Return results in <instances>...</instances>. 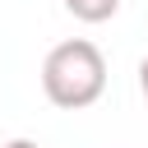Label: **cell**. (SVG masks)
Returning <instances> with one entry per match:
<instances>
[{
	"label": "cell",
	"mask_w": 148,
	"mask_h": 148,
	"mask_svg": "<svg viewBox=\"0 0 148 148\" xmlns=\"http://www.w3.org/2000/svg\"><path fill=\"white\" fill-rule=\"evenodd\" d=\"M42 92L60 111H83L106 92V60L88 37H69L42 60Z\"/></svg>",
	"instance_id": "1"
},
{
	"label": "cell",
	"mask_w": 148,
	"mask_h": 148,
	"mask_svg": "<svg viewBox=\"0 0 148 148\" xmlns=\"http://www.w3.org/2000/svg\"><path fill=\"white\" fill-rule=\"evenodd\" d=\"M65 9L74 18H83V23H106L120 9V0H65Z\"/></svg>",
	"instance_id": "2"
},
{
	"label": "cell",
	"mask_w": 148,
	"mask_h": 148,
	"mask_svg": "<svg viewBox=\"0 0 148 148\" xmlns=\"http://www.w3.org/2000/svg\"><path fill=\"white\" fill-rule=\"evenodd\" d=\"M139 88H143V97H148V56L139 60Z\"/></svg>",
	"instance_id": "3"
},
{
	"label": "cell",
	"mask_w": 148,
	"mask_h": 148,
	"mask_svg": "<svg viewBox=\"0 0 148 148\" xmlns=\"http://www.w3.org/2000/svg\"><path fill=\"white\" fill-rule=\"evenodd\" d=\"M0 148H42V143H32V139H9V143H0Z\"/></svg>",
	"instance_id": "4"
}]
</instances>
